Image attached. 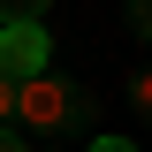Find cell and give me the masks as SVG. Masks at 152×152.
<instances>
[{"label":"cell","mask_w":152,"mask_h":152,"mask_svg":"<svg viewBox=\"0 0 152 152\" xmlns=\"http://www.w3.org/2000/svg\"><path fill=\"white\" fill-rule=\"evenodd\" d=\"M99 122V99L76 84V76H31L23 84V99H15V129L23 137H38V145H69V137H84Z\"/></svg>","instance_id":"1"},{"label":"cell","mask_w":152,"mask_h":152,"mask_svg":"<svg viewBox=\"0 0 152 152\" xmlns=\"http://www.w3.org/2000/svg\"><path fill=\"white\" fill-rule=\"evenodd\" d=\"M0 69L15 76V84L46 76V69H53V46H46V31H38V23H0Z\"/></svg>","instance_id":"2"},{"label":"cell","mask_w":152,"mask_h":152,"mask_svg":"<svg viewBox=\"0 0 152 152\" xmlns=\"http://www.w3.org/2000/svg\"><path fill=\"white\" fill-rule=\"evenodd\" d=\"M46 15V0H0V23H38Z\"/></svg>","instance_id":"3"},{"label":"cell","mask_w":152,"mask_h":152,"mask_svg":"<svg viewBox=\"0 0 152 152\" xmlns=\"http://www.w3.org/2000/svg\"><path fill=\"white\" fill-rule=\"evenodd\" d=\"M15 99H23V84H15V76H8V69H0V129L15 122Z\"/></svg>","instance_id":"4"},{"label":"cell","mask_w":152,"mask_h":152,"mask_svg":"<svg viewBox=\"0 0 152 152\" xmlns=\"http://www.w3.org/2000/svg\"><path fill=\"white\" fill-rule=\"evenodd\" d=\"M129 107H137V114L152 122V69H137V84H129Z\"/></svg>","instance_id":"5"},{"label":"cell","mask_w":152,"mask_h":152,"mask_svg":"<svg viewBox=\"0 0 152 152\" xmlns=\"http://www.w3.org/2000/svg\"><path fill=\"white\" fill-rule=\"evenodd\" d=\"M129 31H137V38H152V0H129Z\"/></svg>","instance_id":"6"},{"label":"cell","mask_w":152,"mask_h":152,"mask_svg":"<svg viewBox=\"0 0 152 152\" xmlns=\"http://www.w3.org/2000/svg\"><path fill=\"white\" fill-rule=\"evenodd\" d=\"M84 152H137V137H91Z\"/></svg>","instance_id":"7"},{"label":"cell","mask_w":152,"mask_h":152,"mask_svg":"<svg viewBox=\"0 0 152 152\" xmlns=\"http://www.w3.org/2000/svg\"><path fill=\"white\" fill-rule=\"evenodd\" d=\"M0 152H38V145H23V137H15V122H8V129H0Z\"/></svg>","instance_id":"8"}]
</instances>
